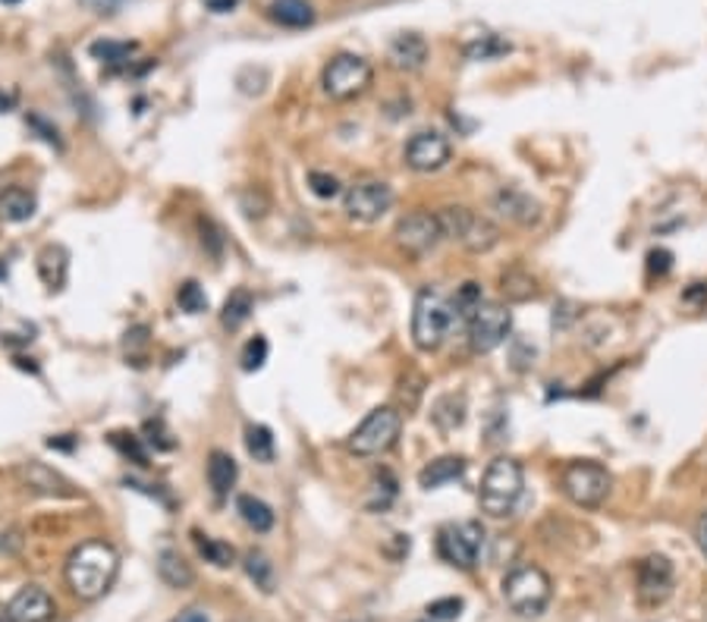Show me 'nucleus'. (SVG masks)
<instances>
[{"mask_svg": "<svg viewBox=\"0 0 707 622\" xmlns=\"http://www.w3.org/2000/svg\"><path fill=\"white\" fill-rule=\"evenodd\" d=\"M120 572V553L107 541H85L67 560V585L79 600L105 597Z\"/></svg>", "mask_w": 707, "mask_h": 622, "instance_id": "obj_1", "label": "nucleus"}, {"mask_svg": "<svg viewBox=\"0 0 707 622\" xmlns=\"http://www.w3.org/2000/svg\"><path fill=\"white\" fill-rule=\"evenodd\" d=\"M525 493V471L516 459L498 456L491 466L484 468L481 488H478V506L481 513L491 518H510Z\"/></svg>", "mask_w": 707, "mask_h": 622, "instance_id": "obj_2", "label": "nucleus"}, {"mask_svg": "<svg viewBox=\"0 0 707 622\" xmlns=\"http://www.w3.org/2000/svg\"><path fill=\"white\" fill-rule=\"evenodd\" d=\"M453 318H456V309L441 289H434V286L419 289L416 309H412V343L421 352H438L450 334Z\"/></svg>", "mask_w": 707, "mask_h": 622, "instance_id": "obj_3", "label": "nucleus"}, {"mask_svg": "<svg viewBox=\"0 0 707 622\" xmlns=\"http://www.w3.org/2000/svg\"><path fill=\"white\" fill-rule=\"evenodd\" d=\"M550 597H553V585L541 566L523 563V566L506 572V578H503V600L519 617H528V620L541 617L548 610Z\"/></svg>", "mask_w": 707, "mask_h": 622, "instance_id": "obj_4", "label": "nucleus"}, {"mask_svg": "<svg viewBox=\"0 0 707 622\" xmlns=\"http://www.w3.org/2000/svg\"><path fill=\"white\" fill-rule=\"evenodd\" d=\"M438 220H441L444 239L459 242L471 255H484V252H491L500 242L498 224L491 217H484V214H475L469 207H444V211H438Z\"/></svg>", "mask_w": 707, "mask_h": 622, "instance_id": "obj_5", "label": "nucleus"}, {"mask_svg": "<svg viewBox=\"0 0 707 622\" xmlns=\"http://www.w3.org/2000/svg\"><path fill=\"white\" fill-rule=\"evenodd\" d=\"M560 488L582 510H598L603 500L610 497V491H613V475L601 463L576 459V463H570V466L563 468Z\"/></svg>", "mask_w": 707, "mask_h": 622, "instance_id": "obj_6", "label": "nucleus"}, {"mask_svg": "<svg viewBox=\"0 0 707 622\" xmlns=\"http://www.w3.org/2000/svg\"><path fill=\"white\" fill-rule=\"evenodd\" d=\"M371 79H374V70H371V63H368L366 57H359V53H337L324 67L321 85H324V92L334 101H352V98L366 95Z\"/></svg>", "mask_w": 707, "mask_h": 622, "instance_id": "obj_7", "label": "nucleus"}, {"mask_svg": "<svg viewBox=\"0 0 707 622\" xmlns=\"http://www.w3.org/2000/svg\"><path fill=\"white\" fill-rule=\"evenodd\" d=\"M399 431H403V415L391 409V406H381V409L368 412L362 418V424L349 434V453L381 456L396 443Z\"/></svg>", "mask_w": 707, "mask_h": 622, "instance_id": "obj_8", "label": "nucleus"}, {"mask_svg": "<svg viewBox=\"0 0 707 622\" xmlns=\"http://www.w3.org/2000/svg\"><path fill=\"white\" fill-rule=\"evenodd\" d=\"M484 547V528L481 522H450L438 531V553L441 560L456 570H475Z\"/></svg>", "mask_w": 707, "mask_h": 622, "instance_id": "obj_9", "label": "nucleus"}, {"mask_svg": "<svg viewBox=\"0 0 707 622\" xmlns=\"http://www.w3.org/2000/svg\"><path fill=\"white\" fill-rule=\"evenodd\" d=\"M510 331H513V311L500 302H481L469 318L471 352H478V356L494 352L498 346L506 343Z\"/></svg>", "mask_w": 707, "mask_h": 622, "instance_id": "obj_10", "label": "nucleus"}, {"mask_svg": "<svg viewBox=\"0 0 707 622\" xmlns=\"http://www.w3.org/2000/svg\"><path fill=\"white\" fill-rule=\"evenodd\" d=\"M393 207V189L384 180L352 182L343 195V211L356 224H374Z\"/></svg>", "mask_w": 707, "mask_h": 622, "instance_id": "obj_11", "label": "nucleus"}, {"mask_svg": "<svg viewBox=\"0 0 707 622\" xmlns=\"http://www.w3.org/2000/svg\"><path fill=\"white\" fill-rule=\"evenodd\" d=\"M396 246L412 255V259H424L428 252L438 249V242L444 239V230H441V220L438 214L431 211H412L406 214L399 224H396Z\"/></svg>", "mask_w": 707, "mask_h": 622, "instance_id": "obj_12", "label": "nucleus"}, {"mask_svg": "<svg viewBox=\"0 0 707 622\" xmlns=\"http://www.w3.org/2000/svg\"><path fill=\"white\" fill-rule=\"evenodd\" d=\"M676 588V572H673V563L667 557H645L638 563V578H635V591H638V600L645 607H660L667 603L670 595Z\"/></svg>", "mask_w": 707, "mask_h": 622, "instance_id": "obj_13", "label": "nucleus"}, {"mask_svg": "<svg viewBox=\"0 0 707 622\" xmlns=\"http://www.w3.org/2000/svg\"><path fill=\"white\" fill-rule=\"evenodd\" d=\"M403 157H406V167L416 170V174H438V170H444L446 164H450L453 145H450V139H446L444 132L424 130L416 132V135L406 142Z\"/></svg>", "mask_w": 707, "mask_h": 622, "instance_id": "obj_14", "label": "nucleus"}, {"mask_svg": "<svg viewBox=\"0 0 707 622\" xmlns=\"http://www.w3.org/2000/svg\"><path fill=\"white\" fill-rule=\"evenodd\" d=\"M494 211L500 217H506L510 224L516 227H538L541 217H544V207L538 199H531L525 189L516 186H503L498 195H494Z\"/></svg>", "mask_w": 707, "mask_h": 622, "instance_id": "obj_15", "label": "nucleus"}, {"mask_svg": "<svg viewBox=\"0 0 707 622\" xmlns=\"http://www.w3.org/2000/svg\"><path fill=\"white\" fill-rule=\"evenodd\" d=\"M7 610H10L13 622H53L57 603H53V597L45 588L26 585V588H20L13 595V600L7 603Z\"/></svg>", "mask_w": 707, "mask_h": 622, "instance_id": "obj_16", "label": "nucleus"}, {"mask_svg": "<svg viewBox=\"0 0 707 622\" xmlns=\"http://www.w3.org/2000/svg\"><path fill=\"white\" fill-rule=\"evenodd\" d=\"M428 41L421 38L419 32H399V35H393L391 48H387V57H391V63L396 70H403V73H419L421 67L428 63Z\"/></svg>", "mask_w": 707, "mask_h": 622, "instance_id": "obj_17", "label": "nucleus"}, {"mask_svg": "<svg viewBox=\"0 0 707 622\" xmlns=\"http://www.w3.org/2000/svg\"><path fill=\"white\" fill-rule=\"evenodd\" d=\"M67 274H70V252L63 246H45L38 252V277L41 284L60 292L67 286Z\"/></svg>", "mask_w": 707, "mask_h": 622, "instance_id": "obj_18", "label": "nucleus"}, {"mask_svg": "<svg viewBox=\"0 0 707 622\" xmlns=\"http://www.w3.org/2000/svg\"><path fill=\"white\" fill-rule=\"evenodd\" d=\"M463 475H466V459L463 456H441V459H434V463H428V466L421 468L419 485L424 491H438L444 485L459 481Z\"/></svg>", "mask_w": 707, "mask_h": 622, "instance_id": "obj_19", "label": "nucleus"}, {"mask_svg": "<svg viewBox=\"0 0 707 622\" xmlns=\"http://www.w3.org/2000/svg\"><path fill=\"white\" fill-rule=\"evenodd\" d=\"M236 478H239V466H236L233 456L224 453V450H214L208 456V485L214 497L224 500L227 493L233 491Z\"/></svg>", "mask_w": 707, "mask_h": 622, "instance_id": "obj_20", "label": "nucleus"}, {"mask_svg": "<svg viewBox=\"0 0 707 622\" xmlns=\"http://www.w3.org/2000/svg\"><path fill=\"white\" fill-rule=\"evenodd\" d=\"M267 16H271L277 26L305 28L314 23V7L309 0H271Z\"/></svg>", "mask_w": 707, "mask_h": 622, "instance_id": "obj_21", "label": "nucleus"}, {"mask_svg": "<svg viewBox=\"0 0 707 622\" xmlns=\"http://www.w3.org/2000/svg\"><path fill=\"white\" fill-rule=\"evenodd\" d=\"M157 575L170 588H192L195 585V570H192V563H185L183 557H180V550H160Z\"/></svg>", "mask_w": 707, "mask_h": 622, "instance_id": "obj_22", "label": "nucleus"}, {"mask_svg": "<svg viewBox=\"0 0 707 622\" xmlns=\"http://www.w3.org/2000/svg\"><path fill=\"white\" fill-rule=\"evenodd\" d=\"M35 195L23 189V186H10L3 195H0V217L10 220V224H26L28 217L35 214Z\"/></svg>", "mask_w": 707, "mask_h": 622, "instance_id": "obj_23", "label": "nucleus"}, {"mask_svg": "<svg viewBox=\"0 0 707 622\" xmlns=\"http://www.w3.org/2000/svg\"><path fill=\"white\" fill-rule=\"evenodd\" d=\"M236 513L242 516V522L252 528V531H271L274 528V510L264 503L262 497H252V493H239L236 497Z\"/></svg>", "mask_w": 707, "mask_h": 622, "instance_id": "obj_24", "label": "nucleus"}, {"mask_svg": "<svg viewBox=\"0 0 707 622\" xmlns=\"http://www.w3.org/2000/svg\"><path fill=\"white\" fill-rule=\"evenodd\" d=\"M252 311H255V296H252L245 286H236L233 292L227 296V302H224L220 324H224L227 331H239V327L252 318Z\"/></svg>", "mask_w": 707, "mask_h": 622, "instance_id": "obj_25", "label": "nucleus"}, {"mask_svg": "<svg viewBox=\"0 0 707 622\" xmlns=\"http://www.w3.org/2000/svg\"><path fill=\"white\" fill-rule=\"evenodd\" d=\"M500 289H503L506 302H531L538 296V284H535V277L525 267H510L500 277Z\"/></svg>", "mask_w": 707, "mask_h": 622, "instance_id": "obj_26", "label": "nucleus"}, {"mask_svg": "<svg viewBox=\"0 0 707 622\" xmlns=\"http://www.w3.org/2000/svg\"><path fill=\"white\" fill-rule=\"evenodd\" d=\"M245 450L255 463L262 466H271L277 459V443H274V434L267 424H249L245 428Z\"/></svg>", "mask_w": 707, "mask_h": 622, "instance_id": "obj_27", "label": "nucleus"}, {"mask_svg": "<svg viewBox=\"0 0 707 622\" xmlns=\"http://www.w3.org/2000/svg\"><path fill=\"white\" fill-rule=\"evenodd\" d=\"M20 478L26 481L28 488L41 493H67V481L53 471V468L41 466V463H28V466H20Z\"/></svg>", "mask_w": 707, "mask_h": 622, "instance_id": "obj_28", "label": "nucleus"}, {"mask_svg": "<svg viewBox=\"0 0 707 622\" xmlns=\"http://www.w3.org/2000/svg\"><path fill=\"white\" fill-rule=\"evenodd\" d=\"M192 541H195L199 553L208 560L211 566H217V570H227V566H233L236 563V550L227 545V541L208 538V535H202V531H192Z\"/></svg>", "mask_w": 707, "mask_h": 622, "instance_id": "obj_29", "label": "nucleus"}, {"mask_svg": "<svg viewBox=\"0 0 707 622\" xmlns=\"http://www.w3.org/2000/svg\"><path fill=\"white\" fill-rule=\"evenodd\" d=\"M135 41H95L92 45V57L95 60H105L107 67H113V70H123V67H130L132 53H135Z\"/></svg>", "mask_w": 707, "mask_h": 622, "instance_id": "obj_30", "label": "nucleus"}, {"mask_svg": "<svg viewBox=\"0 0 707 622\" xmlns=\"http://www.w3.org/2000/svg\"><path fill=\"white\" fill-rule=\"evenodd\" d=\"M431 418H434V424H438L441 431H456V428L466 421V399L450 393V396H444V399L434 406Z\"/></svg>", "mask_w": 707, "mask_h": 622, "instance_id": "obj_31", "label": "nucleus"}, {"mask_svg": "<svg viewBox=\"0 0 707 622\" xmlns=\"http://www.w3.org/2000/svg\"><path fill=\"white\" fill-rule=\"evenodd\" d=\"M242 566H245V575L262 588L264 595L274 591V563L267 560V553H262V550H249L245 560H242Z\"/></svg>", "mask_w": 707, "mask_h": 622, "instance_id": "obj_32", "label": "nucleus"}, {"mask_svg": "<svg viewBox=\"0 0 707 622\" xmlns=\"http://www.w3.org/2000/svg\"><path fill=\"white\" fill-rule=\"evenodd\" d=\"M110 446L120 450V456H127L135 466H148V450H145V438L139 434H127V431H113L110 434Z\"/></svg>", "mask_w": 707, "mask_h": 622, "instance_id": "obj_33", "label": "nucleus"}, {"mask_svg": "<svg viewBox=\"0 0 707 622\" xmlns=\"http://www.w3.org/2000/svg\"><path fill=\"white\" fill-rule=\"evenodd\" d=\"M510 41H503L500 35H481V38H475V41H469L466 48H463V53L469 57V60H498V57H503V53H510Z\"/></svg>", "mask_w": 707, "mask_h": 622, "instance_id": "obj_34", "label": "nucleus"}, {"mask_svg": "<svg viewBox=\"0 0 707 622\" xmlns=\"http://www.w3.org/2000/svg\"><path fill=\"white\" fill-rule=\"evenodd\" d=\"M267 352H271V346H267V339L262 334H255V337L249 339L245 346H242V356H239V362H242V371H262L264 362H267Z\"/></svg>", "mask_w": 707, "mask_h": 622, "instance_id": "obj_35", "label": "nucleus"}, {"mask_svg": "<svg viewBox=\"0 0 707 622\" xmlns=\"http://www.w3.org/2000/svg\"><path fill=\"white\" fill-rule=\"evenodd\" d=\"M177 302H180V309L185 314H202V311H208V296H205V289L195 284V280H185L180 289H177Z\"/></svg>", "mask_w": 707, "mask_h": 622, "instance_id": "obj_36", "label": "nucleus"}, {"mask_svg": "<svg viewBox=\"0 0 707 622\" xmlns=\"http://www.w3.org/2000/svg\"><path fill=\"white\" fill-rule=\"evenodd\" d=\"M463 597H441V600H434V603H428V620L431 622H453L459 620V613H463Z\"/></svg>", "mask_w": 707, "mask_h": 622, "instance_id": "obj_37", "label": "nucleus"}, {"mask_svg": "<svg viewBox=\"0 0 707 622\" xmlns=\"http://www.w3.org/2000/svg\"><path fill=\"white\" fill-rule=\"evenodd\" d=\"M484 299H481V286L478 284H463V289L456 292V299H453V309H456V318H466L469 321L471 311L478 309Z\"/></svg>", "mask_w": 707, "mask_h": 622, "instance_id": "obj_38", "label": "nucleus"}, {"mask_svg": "<svg viewBox=\"0 0 707 622\" xmlns=\"http://www.w3.org/2000/svg\"><path fill=\"white\" fill-rule=\"evenodd\" d=\"M309 186L317 199H337L340 195V180L331 177V174H321V170H312L309 174Z\"/></svg>", "mask_w": 707, "mask_h": 622, "instance_id": "obj_39", "label": "nucleus"}, {"mask_svg": "<svg viewBox=\"0 0 707 622\" xmlns=\"http://www.w3.org/2000/svg\"><path fill=\"white\" fill-rule=\"evenodd\" d=\"M26 123L32 127V130L38 132L51 148H57V152H63V139H60V132H57V127L53 123H48L41 113H26Z\"/></svg>", "mask_w": 707, "mask_h": 622, "instance_id": "obj_40", "label": "nucleus"}, {"mask_svg": "<svg viewBox=\"0 0 707 622\" xmlns=\"http://www.w3.org/2000/svg\"><path fill=\"white\" fill-rule=\"evenodd\" d=\"M239 205H242V211L249 217H264L271 202H267V195H264L262 189H245V192H239Z\"/></svg>", "mask_w": 707, "mask_h": 622, "instance_id": "obj_41", "label": "nucleus"}, {"mask_svg": "<svg viewBox=\"0 0 707 622\" xmlns=\"http://www.w3.org/2000/svg\"><path fill=\"white\" fill-rule=\"evenodd\" d=\"M199 227H202V242L208 246V252L214 259H220V252H224V236H220V227L211 220V217H202L199 220Z\"/></svg>", "mask_w": 707, "mask_h": 622, "instance_id": "obj_42", "label": "nucleus"}, {"mask_svg": "<svg viewBox=\"0 0 707 622\" xmlns=\"http://www.w3.org/2000/svg\"><path fill=\"white\" fill-rule=\"evenodd\" d=\"M145 434H148L145 441L152 443L155 450H173V446H177V443L170 441V434L164 431V421H160V418H152V421H145Z\"/></svg>", "mask_w": 707, "mask_h": 622, "instance_id": "obj_43", "label": "nucleus"}, {"mask_svg": "<svg viewBox=\"0 0 707 622\" xmlns=\"http://www.w3.org/2000/svg\"><path fill=\"white\" fill-rule=\"evenodd\" d=\"M82 7H88L92 13H101V16H110L123 7V0H79Z\"/></svg>", "mask_w": 707, "mask_h": 622, "instance_id": "obj_44", "label": "nucleus"}, {"mask_svg": "<svg viewBox=\"0 0 707 622\" xmlns=\"http://www.w3.org/2000/svg\"><path fill=\"white\" fill-rule=\"evenodd\" d=\"M648 261H651V271H657L660 277L673 267V255H670L667 249H655V252L648 255Z\"/></svg>", "mask_w": 707, "mask_h": 622, "instance_id": "obj_45", "label": "nucleus"}, {"mask_svg": "<svg viewBox=\"0 0 707 622\" xmlns=\"http://www.w3.org/2000/svg\"><path fill=\"white\" fill-rule=\"evenodd\" d=\"M695 541H698V550L705 553L707 560V513H702V518L695 522Z\"/></svg>", "mask_w": 707, "mask_h": 622, "instance_id": "obj_46", "label": "nucleus"}, {"mask_svg": "<svg viewBox=\"0 0 707 622\" xmlns=\"http://www.w3.org/2000/svg\"><path fill=\"white\" fill-rule=\"evenodd\" d=\"M239 3L242 0H205V7H208L211 13H233Z\"/></svg>", "mask_w": 707, "mask_h": 622, "instance_id": "obj_47", "label": "nucleus"}, {"mask_svg": "<svg viewBox=\"0 0 707 622\" xmlns=\"http://www.w3.org/2000/svg\"><path fill=\"white\" fill-rule=\"evenodd\" d=\"M48 446H51V450H63V453H73V450H76V438H73V434H60V438H51Z\"/></svg>", "mask_w": 707, "mask_h": 622, "instance_id": "obj_48", "label": "nucleus"}, {"mask_svg": "<svg viewBox=\"0 0 707 622\" xmlns=\"http://www.w3.org/2000/svg\"><path fill=\"white\" fill-rule=\"evenodd\" d=\"M173 622H208V617H205L202 610H185V613H180Z\"/></svg>", "mask_w": 707, "mask_h": 622, "instance_id": "obj_49", "label": "nucleus"}, {"mask_svg": "<svg viewBox=\"0 0 707 622\" xmlns=\"http://www.w3.org/2000/svg\"><path fill=\"white\" fill-rule=\"evenodd\" d=\"M0 622H13V617H10V610H7L3 603H0Z\"/></svg>", "mask_w": 707, "mask_h": 622, "instance_id": "obj_50", "label": "nucleus"}, {"mask_svg": "<svg viewBox=\"0 0 707 622\" xmlns=\"http://www.w3.org/2000/svg\"><path fill=\"white\" fill-rule=\"evenodd\" d=\"M7 274H10V271H7V261L0 259V280H7Z\"/></svg>", "mask_w": 707, "mask_h": 622, "instance_id": "obj_51", "label": "nucleus"}, {"mask_svg": "<svg viewBox=\"0 0 707 622\" xmlns=\"http://www.w3.org/2000/svg\"><path fill=\"white\" fill-rule=\"evenodd\" d=\"M0 3H10V7H13V3H23V0H0Z\"/></svg>", "mask_w": 707, "mask_h": 622, "instance_id": "obj_52", "label": "nucleus"}, {"mask_svg": "<svg viewBox=\"0 0 707 622\" xmlns=\"http://www.w3.org/2000/svg\"><path fill=\"white\" fill-rule=\"evenodd\" d=\"M233 622H252V620H233Z\"/></svg>", "mask_w": 707, "mask_h": 622, "instance_id": "obj_53", "label": "nucleus"}]
</instances>
